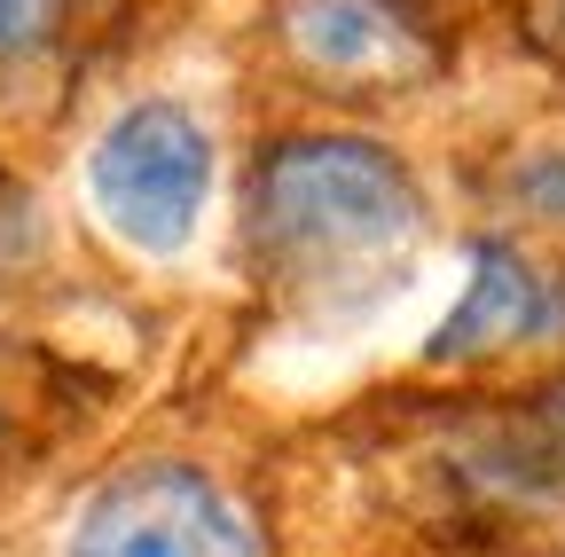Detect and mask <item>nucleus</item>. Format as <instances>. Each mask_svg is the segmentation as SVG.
Here are the masks:
<instances>
[{
  "label": "nucleus",
  "instance_id": "nucleus-10",
  "mask_svg": "<svg viewBox=\"0 0 565 557\" xmlns=\"http://www.w3.org/2000/svg\"><path fill=\"white\" fill-rule=\"evenodd\" d=\"M550 55L565 63V0H550Z\"/></svg>",
  "mask_w": 565,
  "mask_h": 557
},
{
  "label": "nucleus",
  "instance_id": "nucleus-5",
  "mask_svg": "<svg viewBox=\"0 0 565 557\" xmlns=\"http://www.w3.org/2000/svg\"><path fill=\"white\" fill-rule=\"evenodd\" d=\"M565 322V299L557 283L511 244V236H479L471 244V283L456 299V314L433 330V345H424V362H487L503 354V345H526V338H550Z\"/></svg>",
  "mask_w": 565,
  "mask_h": 557
},
{
  "label": "nucleus",
  "instance_id": "nucleus-11",
  "mask_svg": "<svg viewBox=\"0 0 565 557\" xmlns=\"http://www.w3.org/2000/svg\"><path fill=\"white\" fill-rule=\"evenodd\" d=\"M0 432H9V416H0Z\"/></svg>",
  "mask_w": 565,
  "mask_h": 557
},
{
  "label": "nucleus",
  "instance_id": "nucleus-4",
  "mask_svg": "<svg viewBox=\"0 0 565 557\" xmlns=\"http://www.w3.org/2000/svg\"><path fill=\"white\" fill-rule=\"evenodd\" d=\"M275 47L315 95H401L448 72L424 0H275Z\"/></svg>",
  "mask_w": 565,
  "mask_h": 557
},
{
  "label": "nucleus",
  "instance_id": "nucleus-1",
  "mask_svg": "<svg viewBox=\"0 0 565 557\" xmlns=\"http://www.w3.org/2000/svg\"><path fill=\"white\" fill-rule=\"evenodd\" d=\"M424 228L416 173L362 133H291L267 142L244 189V244L275 283H338L393 259Z\"/></svg>",
  "mask_w": 565,
  "mask_h": 557
},
{
  "label": "nucleus",
  "instance_id": "nucleus-7",
  "mask_svg": "<svg viewBox=\"0 0 565 557\" xmlns=\"http://www.w3.org/2000/svg\"><path fill=\"white\" fill-rule=\"evenodd\" d=\"M526 463L565 479V369L542 393H526Z\"/></svg>",
  "mask_w": 565,
  "mask_h": 557
},
{
  "label": "nucleus",
  "instance_id": "nucleus-6",
  "mask_svg": "<svg viewBox=\"0 0 565 557\" xmlns=\"http://www.w3.org/2000/svg\"><path fill=\"white\" fill-rule=\"evenodd\" d=\"M71 24V0H0V72H24Z\"/></svg>",
  "mask_w": 565,
  "mask_h": 557
},
{
  "label": "nucleus",
  "instance_id": "nucleus-3",
  "mask_svg": "<svg viewBox=\"0 0 565 557\" xmlns=\"http://www.w3.org/2000/svg\"><path fill=\"white\" fill-rule=\"evenodd\" d=\"M63 557H259V542L212 471L150 456L110 471L87 495Z\"/></svg>",
  "mask_w": 565,
  "mask_h": 557
},
{
  "label": "nucleus",
  "instance_id": "nucleus-8",
  "mask_svg": "<svg viewBox=\"0 0 565 557\" xmlns=\"http://www.w3.org/2000/svg\"><path fill=\"white\" fill-rule=\"evenodd\" d=\"M511 196H519V213H534L542 228H565V150H542L511 173Z\"/></svg>",
  "mask_w": 565,
  "mask_h": 557
},
{
  "label": "nucleus",
  "instance_id": "nucleus-2",
  "mask_svg": "<svg viewBox=\"0 0 565 557\" xmlns=\"http://www.w3.org/2000/svg\"><path fill=\"white\" fill-rule=\"evenodd\" d=\"M87 189L110 236H126L134 251H181L212 196V133L166 95L126 103L87 158Z\"/></svg>",
  "mask_w": 565,
  "mask_h": 557
},
{
  "label": "nucleus",
  "instance_id": "nucleus-9",
  "mask_svg": "<svg viewBox=\"0 0 565 557\" xmlns=\"http://www.w3.org/2000/svg\"><path fill=\"white\" fill-rule=\"evenodd\" d=\"M32 251H40V204L17 173H0V275L24 267Z\"/></svg>",
  "mask_w": 565,
  "mask_h": 557
}]
</instances>
